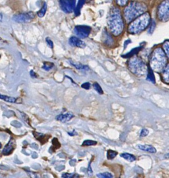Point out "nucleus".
Returning <instances> with one entry per match:
<instances>
[{"label":"nucleus","mask_w":169,"mask_h":178,"mask_svg":"<svg viewBox=\"0 0 169 178\" xmlns=\"http://www.w3.org/2000/svg\"><path fill=\"white\" fill-rule=\"evenodd\" d=\"M1 148V144L0 143V148Z\"/></svg>","instance_id":"a19ab883"},{"label":"nucleus","mask_w":169,"mask_h":178,"mask_svg":"<svg viewBox=\"0 0 169 178\" xmlns=\"http://www.w3.org/2000/svg\"><path fill=\"white\" fill-rule=\"evenodd\" d=\"M72 178H79V175L78 174H74V175H73Z\"/></svg>","instance_id":"58836bf2"},{"label":"nucleus","mask_w":169,"mask_h":178,"mask_svg":"<svg viewBox=\"0 0 169 178\" xmlns=\"http://www.w3.org/2000/svg\"><path fill=\"white\" fill-rule=\"evenodd\" d=\"M128 1L129 0H115V2L119 6H125L128 4Z\"/></svg>","instance_id":"c756f323"},{"label":"nucleus","mask_w":169,"mask_h":178,"mask_svg":"<svg viewBox=\"0 0 169 178\" xmlns=\"http://www.w3.org/2000/svg\"><path fill=\"white\" fill-rule=\"evenodd\" d=\"M164 157L166 158V159H167V158H169V154H166V155H165Z\"/></svg>","instance_id":"ea45409f"},{"label":"nucleus","mask_w":169,"mask_h":178,"mask_svg":"<svg viewBox=\"0 0 169 178\" xmlns=\"http://www.w3.org/2000/svg\"><path fill=\"white\" fill-rule=\"evenodd\" d=\"M73 117V115L71 113H66L58 115L56 117V120L62 122V123H66V122L69 121Z\"/></svg>","instance_id":"4468645a"},{"label":"nucleus","mask_w":169,"mask_h":178,"mask_svg":"<svg viewBox=\"0 0 169 178\" xmlns=\"http://www.w3.org/2000/svg\"><path fill=\"white\" fill-rule=\"evenodd\" d=\"M70 63L73 67H75L78 70H89L88 66L83 65L82 63H78V62H73L72 61H70Z\"/></svg>","instance_id":"f3484780"},{"label":"nucleus","mask_w":169,"mask_h":178,"mask_svg":"<svg viewBox=\"0 0 169 178\" xmlns=\"http://www.w3.org/2000/svg\"><path fill=\"white\" fill-rule=\"evenodd\" d=\"M156 27V23H155L154 20H151L150 24L149 25V28H148V34H153V32L155 31V29Z\"/></svg>","instance_id":"a878e982"},{"label":"nucleus","mask_w":169,"mask_h":178,"mask_svg":"<svg viewBox=\"0 0 169 178\" xmlns=\"http://www.w3.org/2000/svg\"><path fill=\"white\" fill-rule=\"evenodd\" d=\"M147 5L141 1H133L128 4L123 9V17L126 22L130 23L138 17L146 13Z\"/></svg>","instance_id":"f03ea898"},{"label":"nucleus","mask_w":169,"mask_h":178,"mask_svg":"<svg viewBox=\"0 0 169 178\" xmlns=\"http://www.w3.org/2000/svg\"><path fill=\"white\" fill-rule=\"evenodd\" d=\"M128 67L133 75L139 77L146 76L148 70V67L145 64V62L136 56L130 58L128 60Z\"/></svg>","instance_id":"39448f33"},{"label":"nucleus","mask_w":169,"mask_h":178,"mask_svg":"<svg viewBox=\"0 0 169 178\" xmlns=\"http://www.w3.org/2000/svg\"><path fill=\"white\" fill-rule=\"evenodd\" d=\"M46 43L48 44V45L51 48L53 47V42L51 39H50V38H46Z\"/></svg>","instance_id":"72a5a7b5"},{"label":"nucleus","mask_w":169,"mask_h":178,"mask_svg":"<svg viewBox=\"0 0 169 178\" xmlns=\"http://www.w3.org/2000/svg\"><path fill=\"white\" fill-rule=\"evenodd\" d=\"M46 10H47V5H46V3H44L43 7H42V9L37 13V15H38V16L40 17H44V15L46 14Z\"/></svg>","instance_id":"5701e85b"},{"label":"nucleus","mask_w":169,"mask_h":178,"mask_svg":"<svg viewBox=\"0 0 169 178\" xmlns=\"http://www.w3.org/2000/svg\"><path fill=\"white\" fill-rule=\"evenodd\" d=\"M68 134H69V135H70V136H73V135H76L77 134L76 132L75 131H73V132H69Z\"/></svg>","instance_id":"4c0bfd02"},{"label":"nucleus","mask_w":169,"mask_h":178,"mask_svg":"<svg viewBox=\"0 0 169 178\" xmlns=\"http://www.w3.org/2000/svg\"><path fill=\"white\" fill-rule=\"evenodd\" d=\"M143 46H139V47H135L134 48V49H133L131 50L130 52H128V53L126 54V55H123V57L124 58H128V59H130V58L133 57H135V56H136V55H137V53H139V52H140V50L142 49Z\"/></svg>","instance_id":"dca6fc26"},{"label":"nucleus","mask_w":169,"mask_h":178,"mask_svg":"<svg viewBox=\"0 0 169 178\" xmlns=\"http://www.w3.org/2000/svg\"><path fill=\"white\" fill-rule=\"evenodd\" d=\"M130 42H131V40H127V41H126L125 43H124V47H127L128 44L130 43Z\"/></svg>","instance_id":"e433bc0d"},{"label":"nucleus","mask_w":169,"mask_h":178,"mask_svg":"<svg viewBox=\"0 0 169 178\" xmlns=\"http://www.w3.org/2000/svg\"><path fill=\"white\" fill-rule=\"evenodd\" d=\"M90 84L88 82H85V83H83V84L81 85V87H82L84 89H86V90H88V89H89V88H90Z\"/></svg>","instance_id":"473e14b6"},{"label":"nucleus","mask_w":169,"mask_h":178,"mask_svg":"<svg viewBox=\"0 0 169 178\" xmlns=\"http://www.w3.org/2000/svg\"><path fill=\"white\" fill-rule=\"evenodd\" d=\"M0 99L4 100L6 102H10V103H15L16 102L17 99L15 98H13V97H9V96H6V95H1V98Z\"/></svg>","instance_id":"4be33fe9"},{"label":"nucleus","mask_w":169,"mask_h":178,"mask_svg":"<svg viewBox=\"0 0 169 178\" xmlns=\"http://www.w3.org/2000/svg\"><path fill=\"white\" fill-rule=\"evenodd\" d=\"M93 87H94L95 90H96L98 93L101 94V95L103 93V89L101 88V86L100 85L98 84V83H96V82L94 83V84H93Z\"/></svg>","instance_id":"cd10ccee"},{"label":"nucleus","mask_w":169,"mask_h":178,"mask_svg":"<svg viewBox=\"0 0 169 178\" xmlns=\"http://www.w3.org/2000/svg\"><path fill=\"white\" fill-rule=\"evenodd\" d=\"M121 156L122 158H123L124 159L127 160L128 161L133 162L136 160V156L133 154L130 153H123L121 154Z\"/></svg>","instance_id":"6ab92c4d"},{"label":"nucleus","mask_w":169,"mask_h":178,"mask_svg":"<svg viewBox=\"0 0 169 178\" xmlns=\"http://www.w3.org/2000/svg\"><path fill=\"white\" fill-rule=\"evenodd\" d=\"M15 148V141L13 139H11V140L8 144L6 145L4 148L3 149L2 154L4 155H9V154L12 153V152Z\"/></svg>","instance_id":"f8f14e48"},{"label":"nucleus","mask_w":169,"mask_h":178,"mask_svg":"<svg viewBox=\"0 0 169 178\" xmlns=\"http://www.w3.org/2000/svg\"><path fill=\"white\" fill-rule=\"evenodd\" d=\"M137 147L140 150L150 152V153H155L157 152L155 147L150 146V145H138Z\"/></svg>","instance_id":"2eb2a0df"},{"label":"nucleus","mask_w":169,"mask_h":178,"mask_svg":"<svg viewBox=\"0 0 169 178\" xmlns=\"http://www.w3.org/2000/svg\"><path fill=\"white\" fill-rule=\"evenodd\" d=\"M73 175H74V174H73V173H63V175H62V177H63V178H72L73 177Z\"/></svg>","instance_id":"2f4dec72"},{"label":"nucleus","mask_w":169,"mask_h":178,"mask_svg":"<svg viewBox=\"0 0 169 178\" xmlns=\"http://www.w3.org/2000/svg\"><path fill=\"white\" fill-rule=\"evenodd\" d=\"M151 22V17L149 13H145L130 23L128 27V32L130 34L137 35L143 32L148 27Z\"/></svg>","instance_id":"20e7f679"},{"label":"nucleus","mask_w":169,"mask_h":178,"mask_svg":"<svg viewBox=\"0 0 169 178\" xmlns=\"http://www.w3.org/2000/svg\"><path fill=\"white\" fill-rule=\"evenodd\" d=\"M146 79L148 81L153 83V84H155V77L154 75V72H153V71L150 67H148V73L146 75Z\"/></svg>","instance_id":"a211bd4d"},{"label":"nucleus","mask_w":169,"mask_h":178,"mask_svg":"<svg viewBox=\"0 0 169 178\" xmlns=\"http://www.w3.org/2000/svg\"><path fill=\"white\" fill-rule=\"evenodd\" d=\"M117 152L114 150H109L107 152V157H108V159L111 160L113 159L114 158L116 157V156L117 155Z\"/></svg>","instance_id":"b1692460"},{"label":"nucleus","mask_w":169,"mask_h":178,"mask_svg":"<svg viewBox=\"0 0 169 178\" xmlns=\"http://www.w3.org/2000/svg\"><path fill=\"white\" fill-rule=\"evenodd\" d=\"M69 42L73 47H76L78 48H84L85 45H86L85 42L81 40V38L76 37V36H72V37L69 38Z\"/></svg>","instance_id":"9d476101"},{"label":"nucleus","mask_w":169,"mask_h":178,"mask_svg":"<svg viewBox=\"0 0 169 178\" xmlns=\"http://www.w3.org/2000/svg\"><path fill=\"white\" fill-rule=\"evenodd\" d=\"M97 144L96 141H92V140H86L83 143V146H94Z\"/></svg>","instance_id":"c85d7f7f"},{"label":"nucleus","mask_w":169,"mask_h":178,"mask_svg":"<svg viewBox=\"0 0 169 178\" xmlns=\"http://www.w3.org/2000/svg\"><path fill=\"white\" fill-rule=\"evenodd\" d=\"M162 50H164L167 59L169 60V40H166L163 42Z\"/></svg>","instance_id":"aec40b11"},{"label":"nucleus","mask_w":169,"mask_h":178,"mask_svg":"<svg viewBox=\"0 0 169 178\" xmlns=\"http://www.w3.org/2000/svg\"><path fill=\"white\" fill-rule=\"evenodd\" d=\"M157 17L162 22L169 20V0H163L157 6Z\"/></svg>","instance_id":"423d86ee"},{"label":"nucleus","mask_w":169,"mask_h":178,"mask_svg":"<svg viewBox=\"0 0 169 178\" xmlns=\"http://www.w3.org/2000/svg\"><path fill=\"white\" fill-rule=\"evenodd\" d=\"M103 42L105 44H106L108 47H111L114 44V40L112 36L107 31H104L103 33Z\"/></svg>","instance_id":"9b49d317"},{"label":"nucleus","mask_w":169,"mask_h":178,"mask_svg":"<svg viewBox=\"0 0 169 178\" xmlns=\"http://www.w3.org/2000/svg\"><path fill=\"white\" fill-rule=\"evenodd\" d=\"M85 1V0H78L77 7L75 8V10H74V12L76 15H78L79 14H80L81 9V8L83 7V4H84Z\"/></svg>","instance_id":"412c9836"},{"label":"nucleus","mask_w":169,"mask_h":178,"mask_svg":"<svg viewBox=\"0 0 169 178\" xmlns=\"http://www.w3.org/2000/svg\"><path fill=\"white\" fill-rule=\"evenodd\" d=\"M0 57H1V55H0Z\"/></svg>","instance_id":"37998d69"},{"label":"nucleus","mask_w":169,"mask_h":178,"mask_svg":"<svg viewBox=\"0 0 169 178\" xmlns=\"http://www.w3.org/2000/svg\"><path fill=\"white\" fill-rule=\"evenodd\" d=\"M76 0H60V6L64 12L69 13L75 10Z\"/></svg>","instance_id":"1a4fd4ad"},{"label":"nucleus","mask_w":169,"mask_h":178,"mask_svg":"<svg viewBox=\"0 0 169 178\" xmlns=\"http://www.w3.org/2000/svg\"><path fill=\"white\" fill-rule=\"evenodd\" d=\"M161 77H162L163 82H164L165 84H169V63H167L166 67L161 72Z\"/></svg>","instance_id":"ddd939ff"},{"label":"nucleus","mask_w":169,"mask_h":178,"mask_svg":"<svg viewBox=\"0 0 169 178\" xmlns=\"http://www.w3.org/2000/svg\"><path fill=\"white\" fill-rule=\"evenodd\" d=\"M88 174L89 176L92 175V168H91V166H90V164H89V167H88Z\"/></svg>","instance_id":"f704fd0d"},{"label":"nucleus","mask_w":169,"mask_h":178,"mask_svg":"<svg viewBox=\"0 0 169 178\" xmlns=\"http://www.w3.org/2000/svg\"><path fill=\"white\" fill-rule=\"evenodd\" d=\"M92 29L87 25H77L74 27L73 32L79 38H86L89 36Z\"/></svg>","instance_id":"0eeeda50"},{"label":"nucleus","mask_w":169,"mask_h":178,"mask_svg":"<svg viewBox=\"0 0 169 178\" xmlns=\"http://www.w3.org/2000/svg\"><path fill=\"white\" fill-rule=\"evenodd\" d=\"M35 18V14L33 12L19 13L13 17V20L19 23L29 22Z\"/></svg>","instance_id":"6e6552de"},{"label":"nucleus","mask_w":169,"mask_h":178,"mask_svg":"<svg viewBox=\"0 0 169 178\" xmlns=\"http://www.w3.org/2000/svg\"><path fill=\"white\" fill-rule=\"evenodd\" d=\"M167 57L162 47H155L151 53L149 65L153 71L161 73L167 65Z\"/></svg>","instance_id":"7ed1b4c3"},{"label":"nucleus","mask_w":169,"mask_h":178,"mask_svg":"<svg viewBox=\"0 0 169 178\" xmlns=\"http://www.w3.org/2000/svg\"><path fill=\"white\" fill-rule=\"evenodd\" d=\"M148 133H149V131L147 129L143 128L141 129V131L140 132V135H139V136H140L141 137H145L148 135Z\"/></svg>","instance_id":"7c9ffc66"},{"label":"nucleus","mask_w":169,"mask_h":178,"mask_svg":"<svg viewBox=\"0 0 169 178\" xmlns=\"http://www.w3.org/2000/svg\"><path fill=\"white\" fill-rule=\"evenodd\" d=\"M97 177L98 178H113V175H112L111 173L106 172V173L98 174V175H97Z\"/></svg>","instance_id":"bb28decb"},{"label":"nucleus","mask_w":169,"mask_h":178,"mask_svg":"<svg viewBox=\"0 0 169 178\" xmlns=\"http://www.w3.org/2000/svg\"><path fill=\"white\" fill-rule=\"evenodd\" d=\"M1 94H0V98H1Z\"/></svg>","instance_id":"79ce46f5"},{"label":"nucleus","mask_w":169,"mask_h":178,"mask_svg":"<svg viewBox=\"0 0 169 178\" xmlns=\"http://www.w3.org/2000/svg\"><path fill=\"white\" fill-rule=\"evenodd\" d=\"M53 67H54V64L53 63H51V62H45V63H44L42 68L45 70L46 71H48L53 68Z\"/></svg>","instance_id":"393cba45"},{"label":"nucleus","mask_w":169,"mask_h":178,"mask_svg":"<svg viewBox=\"0 0 169 178\" xmlns=\"http://www.w3.org/2000/svg\"><path fill=\"white\" fill-rule=\"evenodd\" d=\"M30 75H31V76L32 77H34V78H36V77H37V74H36V73L34 72V70L31 71Z\"/></svg>","instance_id":"c9c22d12"},{"label":"nucleus","mask_w":169,"mask_h":178,"mask_svg":"<svg viewBox=\"0 0 169 178\" xmlns=\"http://www.w3.org/2000/svg\"><path fill=\"white\" fill-rule=\"evenodd\" d=\"M107 22L109 30L112 35L118 36L123 33L125 23L121 10L118 7L113 6L110 9L108 15Z\"/></svg>","instance_id":"f257e3e1"}]
</instances>
